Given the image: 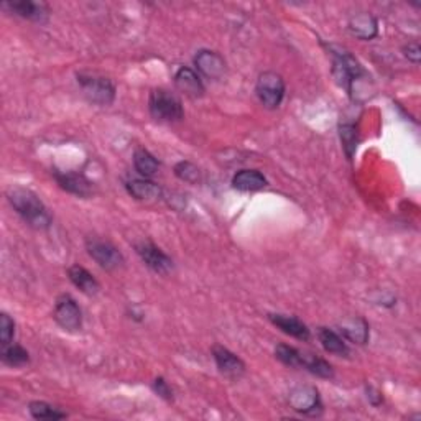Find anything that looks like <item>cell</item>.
Segmentation results:
<instances>
[{"instance_id": "24", "label": "cell", "mask_w": 421, "mask_h": 421, "mask_svg": "<svg viewBox=\"0 0 421 421\" xmlns=\"http://www.w3.org/2000/svg\"><path fill=\"white\" fill-rule=\"evenodd\" d=\"M30 357H28V352L23 349L22 346L17 344H8L4 346L2 349V362L8 367H22L28 364Z\"/></svg>"}, {"instance_id": "19", "label": "cell", "mask_w": 421, "mask_h": 421, "mask_svg": "<svg viewBox=\"0 0 421 421\" xmlns=\"http://www.w3.org/2000/svg\"><path fill=\"white\" fill-rule=\"evenodd\" d=\"M232 186L239 191H258L267 186V178L257 170H242L232 178Z\"/></svg>"}, {"instance_id": "26", "label": "cell", "mask_w": 421, "mask_h": 421, "mask_svg": "<svg viewBox=\"0 0 421 421\" xmlns=\"http://www.w3.org/2000/svg\"><path fill=\"white\" fill-rule=\"evenodd\" d=\"M275 357L282 362V364H285L288 367H303L305 354L291 346L278 344L275 349Z\"/></svg>"}, {"instance_id": "1", "label": "cell", "mask_w": 421, "mask_h": 421, "mask_svg": "<svg viewBox=\"0 0 421 421\" xmlns=\"http://www.w3.org/2000/svg\"><path fill=\"white\" fill-rule=\"evenodd\" d=\"M7 198L11 201L12 208L17 210V214L25 221L28 226L38 231L48 229L51 224V216L48 213L46 206L42 203V199L33 193V191L15 186L7 193Z\"/></svg>"}, {"instance_id": "28", "label": "cell", "mask_w": 421, "mask_h": 421, "mask_svg": "<svg viewBox=\"0 0 421 421\" xmlns=\"http://www.w3.org/2000/svg\"><path fill=\"white\" fill-rule=\"evenodd\" d=\"M13 334H15V322L6 313L0 315V342L4 346H8L13 339Z\"/></svg>"}, {"instance_id": "32", "label": "cell", "mask_w": 421, "mask_h": 421, "mask_svg": "<svg viewBox=\"0 0 421 421\" xmlns=\"http://www.w3.org/2000/svg\"><path fill=\"white\" fill-rule=\"evenodd\" d=\"M367 398H369V401L374 406H379L382 401H384V396H382L380 391L375 390L374 387H367Z\"/></svg>"}, {"instance_id": "14", "label": "cell", "mask_w": 421, "mask_h": 421, "mask_svg": "<svg viewBox=\"0 0 421 421\" xmlns=\"http://www.w3.org/2000/svg\"><path fill=\"white\" fill-rule=\"evenodd\" d=\"M175 84L181 92H184L186 96L193 97H201L204 94V86L201 77L198 76V73L191 70V68H180L175 75Z\"/></svg>"}, {"instance_id": "18", "label": "cell", "mask_w": 421, "mask_h": 421, "mask_svg": "<svg viewBox=\"0 0 421 421\" xmlns=\"http://www.w3.org/2000/svg\"><path fill=\"white\" fill-rule=\"evenodd\" d=\"M127 191L132 198L139 201H156L161 198V188L150 180H130L127 183Z\"/></svg>"}, {"instance_id": "3", "label": "cell", "mask_w": 421, "mask_h": 421, "mask_svg": "<svg viewBox=\"0 0 421 421\" xmlns=\"http://www.w3.org/2000/svg\"><path fill=\"white\" fill-rule=\"evenodd\" d=\"M257 97L267 109H277L280 107L283 97H285V81L280 75L273 71H265L257 80Z\"/></svg>"}, {"instance_id": "2", "label": "cell", "mask_w": 421, "mask_h": 421, "mask_svg": "<svg viewBox=\"0 0 421 421\" xmlns=\"http://www.w3.org/2000/svg\"><path fill=\"white\" fill-rule=\"evenodd\" d=\"M149 111L151 117L160 122H180L184 117L180 97L166 89H153L150 92Z\"/></svg>"}, {"instance_id": "8", "label": "cell", "mask_w": 421, "mask_h": 421, "mask_svg": "<svg viewBox=\"0 0 421 421\" xmlns=\"http://www.w3.org/2000/svg\"><path fill=\"white\" fill-rule=\"evenodd\" d=\"M55 321L65 331H80L82 326V315L76 300L70 295H61L55 305Z\"/></svg>"}, {"instance_id": "30", "label": "cell", "mask_w": 421, "mask_h": 421, "mask_svg": "<svg viewBox=\"0 0 421 421\" xmlns=\"http://www.w3.org/2000/svg\"><path fill=\"white\" fill-rule=\"evenodd\" d=\"M153 390H155L156 395L161 396V398L173 400V391H171L170 385L166 384L165 379H161V377H158V379H155V382H153Z\"/></svg>"}, {"instance_id": "4", "label": "cell", "mask_w": 421, "mask_h": 421, "mask_svg": "<svg viewBox=\"0 0 421 421\" xmlns=\"http://www.w3.org/2000/svg\"><path fill=\"white\" fill-rule=\"evenodd\" d=\"M332 56H334L332 76H334L337 84L344 87L347 92H352V84H354V81L359 80L360 76H364V70H362L359 61H357L354 56H351L349 53L332 50Z\"/></svg>"}, {"instance_id": "10", "label": "cell", "mask_w": 421, "mask_h": 421, "mask_svg": "<svg viewBox=\"0 0 421 421\" xmlns=\"http://www.w3.org/2000/svg\"><path fill=\"white\" fill-rule=\"evenodd\" d=\"M55 180L63 189L68 193L80 196V198H89L94 193V186L82 173H73V171H55Z\"/></svg>"}, {"instance_id": "11", "label": "cell", "mask_w": 421, "mask_h": 421, "mask_svg": "<svg viewBox=\"0 0 421 421\" xmlns=\"http://www.w3.org/2000/svg\"><path fill=\"white\" fill-rule=\"evenodd\" d=\"M213 357L216 360V365L221 370V374L229 377V379H239L246 372V364H244L242 359H239L234 352L226 349V347L214 346Z\"/></svg>"}, {"instance_id": "20", "label": "cell", "mask_w": 421, "mask_h": 421, "mask_svg": "<svg viewBox=\"0 0 421 421\" xmlns=\"http://www.w3.org/2000/svg\"><path fill=\"white\" fill-rule=\"evenodd\" d=\"M318 339H320L321 346L325 347V351L329 352V354L341 356V357L349 356L351 351H349V347H347L346 341L332 329H327V327H320V331H318Z\"/></svg>"}, {"instance_id": "27", "label": "cell", "mask_w": 421, "mask_h": 421, "mask_svg": "<svg viewBox=\"0 0 421 421\" xmlns=\"http://www.w3.org/2000/svg\"><path fill=\"white\" fill-rule=\"evenodd\" d=\"M339 135L342 142V149H344L347 158H352L354 151L357 149V129L352 124H342L339 127Z\"/></svg>"}, {"instance_id": "21", "label": "cell", "mask_w": 421, "mask_h": 421, "mask_svg": "<svg viewBox=\"0 0 421 421\" xmlns=\"http://www.w3.org/2000/svg\"><path fill=\"white\" fill-rule=\"evenodd\" d=\"M341 332L356 344H365L369 339V325L362 318H352L342 322Z\"/></svg>"}, {"instance_id": "29", "label": "cell", "mask_w": 421, "mask_h": 421, "mask_svg": "<svg viewBox=\"0 0 421 421\" xmlns=\"http://www.w3.org/2000/svg\"><path fill=\"white\" fill-rule=\"evenodd\" d=\"M175 173L180 180L186 181V183H196L199 178V170L193 163H189V161H180L175 166Z\"/></svg>"}, {"instance_id": "31", "label": "cell", "mask_w": 421, "mask_h": 421, "mask_svg": "<svg viewBox=\"0 0 421 421\" xmlns=\"http://www.w3.org/2000/svg\"><path fill=\"white\" fill-rule=\"evenodd\" d=\"M403 53L411 63H416V65H418L420 60H421V48H420L418 43H416V42L408 43V45L403 48Z\"/></svg>"}, {"instance_id": "16", "label": "cell", "mask_w": 421, "mask_h": 421, "mask_svg": "<svg viewBox=\"0 0 421 421\" xmlns=\"http://www.w3.org/2000/svg\"><path fill=\"white\" fill-rule=\"evenodd\" d=\"M68 277L73 285L84 293V295H96L99 291V282L96 280L94 275L91 272H87L84 267L81 265H73L70 270H68Z\"/></svg>"}, {"instance_id": "17", "label": "cell", "mask_w": 421, "mask_h": 421, "mask_svg": "<svg viewBox=\"0 0 421 421\" xmlns=\"http://www.w3.org/2000/svg\"><path fill=\"white\" fill-rule=\"evenodd\" d=\"M349 30L360 40H372L377 35V20L370 13H357L349 20Z\"/></svg>"}, {"instance_id": "22", "label": "cell", "mask_w": 421, "mask_h": 421, "mask_svg": "<svg viewBox=\"0 0 421 421\" xmlns=\"http://www.w3.org/2000/svg\"><path fill=\"white\" fill-rule=\"evenodd\" d=\"M134 165H135V170L139 171L144 178H151V176H155L156 171L160 168L158 160H156L155 156L145 149L135 150Z\"/></svg>"}, {"instance_id": "5", "label": "cell", "mask_w": 421, "mask_h": 421, "mask_svg": "<svg viewBox=\"0 0 421 421\" xmlns=\"http://www.w3.org/2000/svg\"><path fill=\"white\" fill-rule=\"evenodd\" d=\"M77 82H80L82 92L91 102L99 106H109L112 104L115 96L114 84L107 80V77L96 76V75H77Z\"/></svg>"}, {"instance_id": "12", "label": "cell", "mask_w": 421, "mask_h": 421, "mask_svg": "<svg viewBox=\"0 0 421 421\" xmlns=\"http://www.w3.org/2000/svg\"><path fill=\"white\" fill-rule=\"evenodd\" d=\"M194 65L198 71L203 73L209 80H221L226 73V63H224L222 56L210 50L198 51V55L194 56Z\"/></svg>"}, {"instance_id": "25", "label": "cell", "mask_w": 421, "mask_h": 421, "mask_svg": "<svg viewBox=\"0 0 421 421\" xmlns=\"http://www.w3.org/2000/svg\"><path fill=\"white\" fill-rule=\"evenodd\" d=\"M28 410H30V415L35 420H63L66 418V413H63L55 406L45 403V401H32L28 405Z\"/></svg>"}, {"instance_id": "6", "label": "cell", "mask_w": 421, "mask_h": 421, "mask_svg": "<svg viewBox=\"0 0 421 421\" xmlns=\"http://www.w3.org/2000/svg\"><path fill=\"white\" fill-rule=\"evenodd\" d=\"M288 403L295 411L306 416H318L322 411L320 391L311 385H300L290 391Z\"/></svg>"}, {"instance_id": "23", "label": "cell", "mask_w": 421, "mask_h": 421, "mask_svg": "<svg viewBox=\"0 0 421 421\" xmlns=\"http://www.w3.org/2000/svg\"><path fill=\"white\" fill-rule=\"evenodd\" d=\"M303 369H306L308 372H311V374L321 377V379H331V377L334 375V370H332L329 362L321 359V357L310 356V354H305V359H303Z\"/></svg>"}, {"instance_id": "9", "label": "cell", "mask_w": 421, "mask_h": 421, "mask_svg": "<svg viewBox=\"0 0 421 421\" xmlns=\"http://www.w3.org/2000/svg\"><path fill=\"white\" fill-rule=\"evenodd\" d=\"M137 253L150 270H153L158 275H166L173 270V260L166 253L151 242H140L137 244Z\"/></svg>"}, {"instance_id": "15", "label": "cell", "mask_w": 421, "mask_h": 421, "mask_svg": "<svg viewBox=\"0 0 421 421\" xmlns=\"http://www.w3.org/2000/svg\"><path fill=\"white\" fill-rule=\"evenodd\" d=\"M268 320H270L272 325L277 326L282 332L295 337V339H300V341L310 339V329H308L305 322H301L298 318L285 316V315H268Z\"/></svg>"}, {"instance_id": "13", "label": "cell", "mask_w": 421, "mask_h": 421, "mask_svg": "<svg viewBox=\"0 0 421 421\" xmlns=\"http://www.w3.org/2000/svg\"><path fill=\"white\" fill-rule=\"evenodd\" d=\"M4 7L11 8L15 15L27 20L45 22L48 18V7L45 4L32 2V0H13V2L4 4Z\"/></svg>"}, {"instance_id": "7", "label": "cell", "mask_w": 421, "mask_h": 421, "mask_svg": "<svg viewBox=\"0 0 421 421\" xmlns=\"http://www.w3.org/2000/svg\"><path fill=\"white\" fill-rule=\"evenodd\" d=\"M86 249L87 253L92 257V260L104 270H115L124 263V256L119 252V249L107 241L89 239L86 242Z\"/></svg>"}]
</instances>
